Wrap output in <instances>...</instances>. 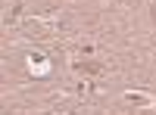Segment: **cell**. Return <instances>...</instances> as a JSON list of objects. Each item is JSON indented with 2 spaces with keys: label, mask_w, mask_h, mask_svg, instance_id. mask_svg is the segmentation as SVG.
<instances>
[{
  "label": "cell",
  "mask_w": 156,
  "mask_h": 115,
  "mask_svg": "<svg viewBox=\"0 0 156 115\" xmlns=\"http://www.w3.org/2000/svg\"><path fill=\"white\" fill-rule=\"evenodd\" d=\"M75 69H78V72H87V75H97V72H103V66H100V62H78Z\"/></svg>",
  "instance_id": "6da1fadb"
},
{
  "label": "cell",
  "mask_w": 156,
  "mask_h": 115,
  "mask_svg": "<svg viewBox=\"0 0 156 115\" xmlns=\"http://www.w3.org/2000/svg\"><path fill=\"white\" fill-rule=\"evenodd\" d=\"M153 19H156V3H153Z\"/></svg>",
  "instance_id": "7a4b0ae2"
}]
</instances>
